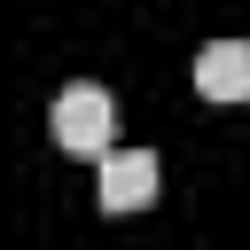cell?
Listing matches in <instances>:
<instances>
[{
	"label": "cell",
	"mask_w": 250,
	"mask_h": 250,
	"mask_svg": "<svg viewBox=\"0 0 250 250\" xmlns=\"http://www.w3.org/2000/svg\"><path fill=\"white\" fill-rule=\"evenodd\" d=\"M47 125H55L62 156H109V94L102 86H62Z\"/></svg>",
	"instance_id": "1"
},
{
	"label": "cell",
	"mask_w": 250,
	"mask_h": 250,
	"mask_svg": "<svg viewBox=\"0 0 250 250\" xmlns=\"http://www.w3.org/2000/svg\"><path fill=\"white\" fill-rule=\"evenodd\" d=\"M156 203V156L148 148H109L102 156V211H148Z\"/></svg>",
	"instance_id": "2"
},
{
	"label": "cell",
	"mask_w": 250,
	"mask_h": 250,
	"mask_svg": "<svg viewBox=\"0 0 250 250\" xmlns=\"http://www.w3.org/2000/svg\"><path fill=\"white\" fill-rule=\"evenodd\" d=\"M195 86L203 102H250V39H211L195 55Z\"/></svg>",
	"instance_id": "3"
}]
</instances>
